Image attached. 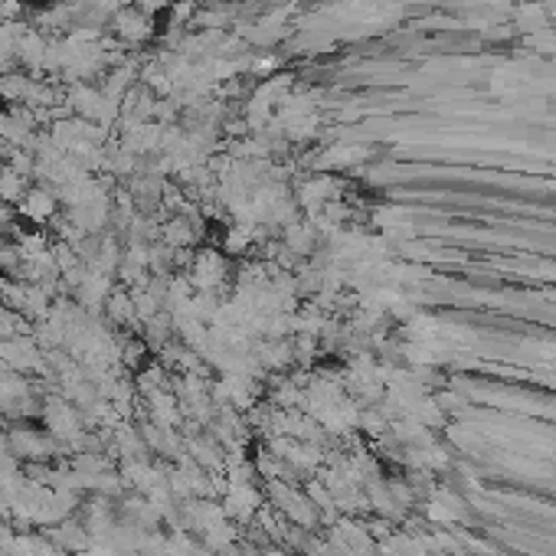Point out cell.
Returning <instances> with one entry per match:
<instances>
[{
    "instance_id": "6da1fadb",
    "label": "cell",
    "mask_w": 556,
    "mask_h": 556,
    "mask_svg": "<svg viewBox=\"0 0 556 556\" xmlns=\"http://www.w3.org/2000/svg\"><path fill=\"white\" fill-rule=\"evenodd\" d=\"M20 213L30 222H46L56 213V197H52V190H43V187L27 190V197L20 200Z\"/></svg>"
}]
</instances>
